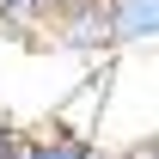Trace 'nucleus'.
Listing matches in <instances>:
<instances>
[{
	"mask_svg": "<svg viewBox=\"0 0 159 159\" xmlns=\"http://www.w3.org/2000/svg\"><path fill=\"white\" fill-rule=\"evenodd\" d=\"M37 25V0H0V31H31Z\"/></svg>",
	"mask_w": 159,
	"mask_h": 159,
	"instance_id": "20e7f679",
	"label": "nucleus"
},
{
	"mask_svg": "<svg viewBox=\"0 0 159 159\" xmlns=\"http://www.w3.org/2000/svg\"><path fill=\"white\" fill-rule=\"evenodd\" d=\"M19 141H25V129H12V122L0 116V159H19Z\"/></svg>",
	"mask_w": 159,
	"mask_h": 159,
	"instance_id": "39448f33",
	"label": "nucleus"
},
{
	"mask_svg": "<svg viewBox=\"0 0 159 159\" xmlns=\"http://www.w3.org/2000/svg\"><path fill=\"white\" fill-rule=\"evenodd\" d=\"M141 159H159V135H147V141H141Z\"/></svg>",
	"mask_w": 159,
	"mask_h": 159,
	"instance_id": "423d86ee",
	"label": "nucleus"
},
{
	"mask_svg": "<svg viewBox=\"0 0 159 159\" xmlns=\"http://www.w3.org/2000/svg\"><path fill=\"white\" fill-rule=\"evenodd\" d=\"M104 6H110V37H116V49L159 43V0H104Z\"/></svg>",
	"mask_w": 159,
	"mask_h": 159,
	"instance_id": "f03ea898",
	"label": "nucleus"
},
{
	"mask_svg": "<svg viewBox=\"0 0 159 159\" xmlns=\"http://www.w3.org/2000/svg\"><path fill=\"white\" fill-rule=\"evenodd\" d=\"M19 159H98V147H92V135H80V129H67V122H55V129L25 135V141H19Z\"/></svg>",
	"mask_w": 159,
	"mask_h": 159,
	"instance_id": "7ed1b4c3",
	"label": "nucleus"
},
{
	"mask_svg": "<svg viewBox=\"0 0 159 159\" xmlns=\"http://www.w3.org/2000/svg\"><path fill=\"white\" fill-rule=\"evenodd\" d=\"M43 31H49V43L67 49V55H104V49H116V37H110V6H104V0L61 6V12L43 19Z\"/></svg>",
	"mask_w": 159,
	"mask_h": 159,
	"instance_id": "f257e3e1",
	"label": "nucleus"
},
{
	"mask_svg": "<svg viewBox=\"0 0 159 159\" xmlns=\"http://www.w3.org/2000/svg\"><path fill=\"white\" fill-rule=\"evenodd\" d=\"M98 159H141V147H122V153H98Z\"/></svg>",
	"mask_w": 159,
	"mask_h": 159,
	"instance_id": "0eeeda50",
	"label": "nucleus"
}]
</instances>
